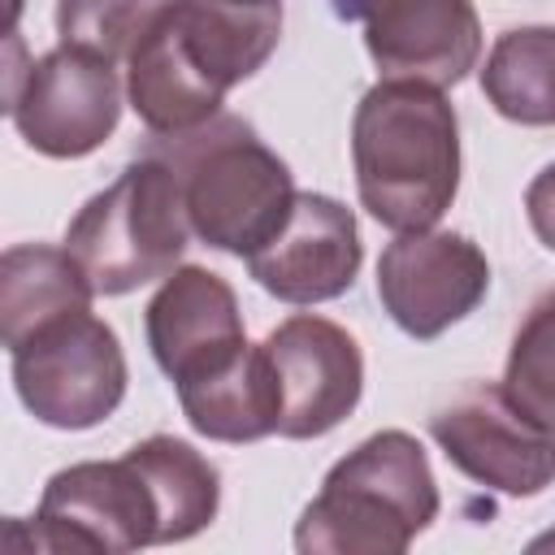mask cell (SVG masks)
Masks as SVG:
<instances>
[{
  "instance_id": "obj_1",
  "label": "cell",
  "mask_w": 555,
  "mask_h": 555,
  "mask_svg": "<svg viewBox=\"0 0 555 555\" xmlns=\"http://www.w3.org/2000/svg\"><path fill=\"white\" fill-rule=\"evenodd\" d=\"M282 39V0H169L126 61V95L156 139L221 117L230 87L251 78Z\"/></svg>"
},
{
  "instance_id": "obj_2",
  "label": "cell",
  "mask_w": 555,
  "mask_h": 555,
  "mask_svg": "<svg viewBox=\"0 0 555 555\" xmlns=\"http://www.w3.org/2000/svg\"><path fill=\"white\" fill-rule=\"evenodd\" d=\"M356 191L395 234L434 230L460 191V121L442 87L382 78L351 117Z\"/></svg>"
},
{
  "instance_id": "obj_3",
  "label": "cell",
  "mask_w": 555,
  "mask_h": 555,
  "mask_svg": "<svg viewBox=\"0 0 555 555\" xmlns=\"http://www.w3.org/2000/svg\"><path fill=\"white\" fill-rule=\"evenodd\" d=\"M438 516V481L425 447L382 429L347 451L295 525L304 555H399Z\"/></svg>"
},
{
  "instance_id": "obj_4",
  "label": "cell",
  "mask_w": 555,
  "mask_h": 555,
  "mask_svg": "<svg viewBox=\"0 0 555 555\" xmlns=\"http://www.w3.org/2000/svg\"><path fill=\"white\" fill-rule=\"evenodd\" d=\"M160 160H169L182 182L191 230L230 256L260 251L299 195L286 160L264 147L247 121L225 113L199 130L165 139Z\"/></svg>"
},
{
  "instance_id": "obj_5",
  "label": "cell",
  "mask_w": 555,
  "mask_h": 555,
  "mask_svg": "<svg viewBox=\"0 0 555 555\" xmlns=\"http://www.w3.org/2000/svg\"><path fill=\"white\" fill-rule=\"evenodd\" d=\"M191 234L195 230L173 165L143 156L74 212L65 247L91 278L95 295H130L156 278H169Z\"/></svg>"
},
{
  "instance_id": "obj_6",
  "label": "cell",
  "mask_w": 555,
  "mask_h": 555,
  "mask_svg": "<svg viewBox=\"0 0 555 555\" xmlns=\"http://www.w3.org/2000/svg\"><path fill=\"white\" fill-rule=\"evenodd\" d=\"M13 390L48 429H91L126 399V356L91 308L56 317L9 347Z\"/></svg>"
},
{
  "instance_id": "obj_7",
  "label": "cell",
  "mask_w": 555,
  "mask_h": 555,
  "mask_svg": "<svg viewBox=\"0 0 555 555\" xmlns=\"http://www.w3.org/2000/svg\"><path fill=\"white\" fill-rule=\"evenodd\" d=\"M9 117L26 147L52 160L91 156L121 117V82L113 61L56 43L26 74H9Z\"/></svg>"
},
{
  "instance_id": "obj_8",
  "label": "cell",
  "mask_w": 555,
  "mask_h": 555,
  "mask_svg": "<svg viewBox=\"0 0 555 555\" xmlns=\"http://www.w3.org/2000/svg\"><path fill=\"white\" fill-rule=\"evenodd\" d=\"M156 499L121 460H82L48 477L30 542L35 551H139L156 542Z\"/></svg>"
},
{
  "instance_id": "obj_9",
  "label": "cell",
  "mask_w": 555,
  "mask_h": 555,
  "mask_svg": "<svg viewBox=\"0 0 555 555\" xmlns=\"http://www.w3.org/2000/svg\"><path fill=\"white\" fill-rule=\"evenodd\" d=\"M429 434L464 477L499 494L529 499L555 481V429L516 408L503 386H468L429 416Z\"/></svg>"
},
{
  "instance_id": "obj_10",
  "label": "cell",
  "mask_w": 555,
  "mask_h": 555,
  "mask_svg": "<svg viewBox=\"0 0 555 555\" xmlns=\"http://www.w3.org/2000/svg\"><path fill=\"white\" fill-rule=\"evenodd\" d=\"M490 291L486 251L455 230L395 234L377 260V299L408 338H438Z\"/></svg>"
},
{
  "instance_id": "obj_11",
  "label": "cell",
  "mask_w": 555,
  "mask_h": 555,
  "mask_svg": "<svg viewBox=\"0 0 555 555\" xmlns=\"http://www.w3.org/2000/svg\"><path fill=\"white\" fill-rule=\"evenodd\" d=\"M260 347L278 377L282 438H321L356 412L364 390V356L343 325L312 312H295L278 330H269Z\"/></svg>"
},
{
  "instance_id": "obj_12",
  "label": "cell",
  "mask_w": 555,
  "mask_h": 555,
  "mask_svg": "<svg viewBox=\"0 0 555 555\" xmlns=\"http://www.w3.org/2000/svg\"><path fill=\"white\" fill-rule=\"evenodd\" d=\"M338 17L364 22V48L382 78L455 87L481 56L473 0H338Z\"/></svg>"
},
{
  "instance_id": "obj_13",
  "label": "cell",
  "mask_w": 555,
  "mask_h": 555,
  "mask_svg": "<svg viewBox=\"0 0 555 555\" xmlns=\"http://www.w3.org/2000/svg\"><path fill=\"white\" fill-rule=\"evenodd\" d=\"M360 256L351 208L321 191H299L291 217L260 251L247 256V269L282 304H325L351 291Z\"/></svg>"
},
{
  "instance_id": "obj_14",
  "label": "cell",
  "mask_w": 555,
  "mask_h": 555,
  "mask_svg": "<svg viewBox=\"0 0 555 555\" xmlns=\"http://www.w3.org/2000/svg\"><path fill=\"white\" fill-rule=\"evenodd\" d=\"M143 330L152 360L173 386L212 373L247 347L234 286L204 264H182L160 282L147 304Z\"/></svg>"
},
{
  "instance_id": "obj_15",
  "label": "cell",
  "mask_w": 555,
  "mask_h": 555,
  "mask_svg": "<svg viewBox=\"0 0 555 555\" xmlns=\"http://www.w3.org/2000/svg\"><path fill=\"white\" fill-rule=\"evenodd\" d=\"M182 416L195 434L212 442H256L278 434L282 399H278V377L269 369L264 347H243L212 373L178 386Z\"/></svg>"
},
{
  "instance_id": "obj_16",
  "label": "cell",
  "mask_w": 555,
  "mask_h": 555,
  "mask_svg": "<svg viewBox=\"0 0 555 555\" xmlns=\"http://www.w3.org/2000/svg\"><path fill=\"white\" fill-rule=\"evenodd\" d=\"M95 286L69 247L17 243L0 256V338L17 347L39 325L91 308Z\"/></svg>"
},
{
  "instance_id": "obj_17",
  "label": "cell",
  "mask_w": 555,
  "mask_h": 555,
  "mask_svg": "<svg viewBox=\"0 0 555 555\" xmlns=\"http://www.w3.org/2000/svg\"><path fill=\"white\" fill-rule=\"evenodd\" d=\"M126 460L143 473L156 499V542H186L199 529L217 520L221 503V477L217 468L182 438L173 434H152L126 451Z\"/></svg>"
},
{
  "instance_id": "obj_18",
  "label": "cell",
  "mask_w": 555,
  "mask_h": 555,
  "mask_svg": "<svg viewBox=\"0 0 555 555\" xmlns=\"http://www.w3.org/2000/svg\"><path fill=\"white\" fill-rule=\"evenodd\" d=\"M481 91L516 126H555V26H516L494 39Z\"/></svg>"
},
{
  "instance_id": "obj_19",
  "label": "cell",
  "mask_w": 555,
  "mask_h": 555,
  "mask_svg": "<svg viewBox=\"0 0 555 555\" xmlns=\"http://www.w3.org/2000/svg\"><path fill=\"white\" fill-rule=\"evenodd\" d=\"M169 0H56V39L104 61H130Z\"/></svg>"
},
{
  "instance_id": "obj_20",
  "label": "cell",
  "mask_w": 555,
  "mask_h": 555,
  "mask_svg": "<svg viewBox=\"0 0 555 555\" xmlns=\"http://www.w3.org/2000/svg\"><path fill=\"white\" fill-rule=\"evenodd\" d=\"M499 386L516 408L555 429V291L533 299V308L525 312Z\"/></svg>"
},
{
  "instance_id": "obj_21",
  "label": "cell",
  "mask_w": 555,
  "mask_h": 555,
  "mask_svg": "<svg viewBox=\"0 0 555 555\" xmlns=\"http://www.w3.org/2000/svg\"><path fill=\"white\" fill-rule=\"evenodd\" d=\"M525 212H529V225H533V234L542 238V247L555 251V165H546V169L529 182V191H525Z\"/></svg>"
},
{
  "instance_id": "obj_22",
  "label": "cell",
  "mask_w": 555,
  "mask_h": 555,
  "mask_svg": "<svg viewBox=\"0 0 555 555\" xmlns=\"http://www.w3.org/2000/svg\"><path fill=\"white\" fill-rule=\"evenodd\" d=\"M546 546H555V533H542V538H533V551H546Z\"/></svg>"
},
{
  "instance_id": "obj_23",
  "label": "cell",
  "mask_w": 555,
  "mask_h": 555,
  "mask_svg": "<svg viewBox=\"0 0 555 555\" xmlns=\"http://www.w3.org/2000/svg\"><path fill=\"white\" fill-rule=\"evenodd\" d=\"M334 4H338V0H334Z\"/></svg>"
}]
</instances>
